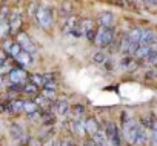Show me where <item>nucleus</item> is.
<instances>
[{
    "instance_id": "b1692460",
    "label": "nucleus",
    "mask_w": 157,
    "mask_h": 146,
    "mask_svg": "<svg viewBox=\"0 0 157 146\" xmlns=\"http://www.w3.org/2000/svg\"><path fill=\"white\" fill-rule=\"evenodd\" d=\"M36 106H40V108H43V109H48V108H49V106H48V100H46L45 97H37Z\"/></svg>"
},
{
    "instance_id": "473e14b6",
    "label": "nucleus",
    "mask_w": 157,
    "mask_h": 146,
    "mask_svg": "<svg viewBox=\"0 0 157 146\" xmlns=\"http://www.w3.org/2000/svg\"><path fill=\"white\" fill-rule=\"evenodd\" d=\"M52 146H60V143H59V141H56V143H54Z\"/></svg>"
},
{
    "instance_id": "1a4fd4ad",
    "label": "nucleus",
    "mask_w": 157,
    "mask_h": 146,
    "mask_svg": "<svg viewBox=\"0 0 157 146\" xmlns=\"http://www.w3.org/2000/svg\"><path fill=\"white\" fill-rule=\"evenodd\" d=\"M82 29H83L85 37H86L90 42H94V39H96V32H97L96 22H93V20H83V22H82Z\"/></svg>"
},
{
    "instance_id": "f3484780",
    "label": "nucleus",
    "mask_w": 157,
    "mask_h": 146,
    "mask_svg": "<svg viewBox=\"0 0 157 146\" xmlns=\"http://www.w3.org/2000/svg\"><path fill=\"white\" fill-rule=\"evenodd\" d=\"M19 63H22V65H25V66H28L29 63H31V54H28V52H25V51H20L16 57H14Z\"/></svg>"
},
{
    "instance_id": "2eb2a0df",
    "label": "nucleus",
    "mask_w": 157,
    "mask_h": 146,
    "mask_svg": "<svg viewBox=\"0 0 157 146\" xmlns=\"http://www.w3.org/2000/svg\"><path fill=\"white\" fill-rule=\"evenodd\" d=\"M93 137V146H109L108 144V140H106V137H105V132L103 131H97L94 135H91Z\"/></svg>"
},
{
    "instance_id": "20e7f679",
    "label": "nucleus",
    "mask_w": 157,
    "mask_h": 146,
    "mask_svg": "<svg viewBox=\"0 0 157 146\" xmlns=\"http://www.w3.org/2000/svg\"><path fill=\"white\" fill-rule=\"evenodd\" d=\"M123 134H125V137H126V140L131 143V144H134V138H136V131H137V123L131 118V117H128V114H123Z\"/></svg>"
},
{
    "instance_id": "f704fd0d",
    "label": "nucleus",
    "mask_w": 157,
    "mask_h": 146,
    "mask_svg": "<svg viewBox=\"0 0 157 146\" xmlns=\"http://www.w3.org/2000/svg\"><path fill=\"white\" fill-rule=\"evenodd\" d=\"M86 146H93V144H91V143H90V144H86Z\"/></svg>"
},
{
    "instance_id": "aec40b11",
    "label": "nucleus",
    "mask_w": 157,
    "mask_h": 146,
    "mask_svg": "<svg viewBox=\"0 0 157 146\" xmlns=\"http://www.w3.org/2000/svg\"><path fill=\"white\" fill-rule=\"evenodd\" d=\"M93 62H94V63H97V65L105 63V62H106V54H105V52H102V51L94 52V54H93Z\"/></svg>"
},
{
    "instance_id": "39448f33",
    "label": "nucleus",
    "mask_w": 157,
    "mask_h": 146,
    "mask_svg": "<svg viewBox=\"0 0 157 146\" xmlns=\"http://www.w3.org/2000/svg\"><path fill=\"white\" fill-rule=\"evenodd\" d=\"M140 36H142V29H139V28H134V29H131L129 34H126V52H129V54L136 52V49L139 48V43H140Z\"/></svg>"
},
{
    "instance_id": "5701e85b",
    "label": "nucleus",
    "mask_w": 157,
    "mask_h": 146,
    "mask_svg": "<svg viewBox=\"0 0 157 146\" xmlns=\"http://www.w3.org/2000/svg\"><path fill=\"white\" fill-rule=\"evenodd\" d=\"M155 60H157V49H155V46H152L151 51H149V54H148V57H146V62L149 65H154Z\"/></svg>"
},
{
    "instance_id": "a878e982",
    "label": "nucleus",
    "mask_w": 157,
    "mask_h": 146,
    "mask_svg": "<svg viewBox=\"0 0 157 146\" xmlns=\"http://www.w3.org/2000/svg\"><path fill=\"white\" fill-rule=\"evenodd\" d=\"M31 80H33L31 83H34L36 86L43 83V77H42V76H39V74H34V76H31Z\"/></svg>"
},
{
    "instance_id": "f257e3e1",
    "label": "nucleus",
    "mask_w": 157,
    "mask_h": 146,
    "mask_svg": "<svg viewBox=\"0 0 157 146\" xmlns=\"http://www.w3.org/2000/svg\"><path fill=\"white\" fill-rule=\"evenodd\" d=\"M105 137L108 140V144L111 146H120L122 144V137H120V129L114 122H108L105 125Z\"/></svg>"
},
{
    "instance_id": "393cba45",
    "label": "nucleus",
    "mask_w": 157,
    "mask_h": 146,
    "mask_svg": "<svg viewBox=\"0 0 157 146\" xmlns=\"http://www.w3.org/2000/svg\"><path fill=\"white\" fill-rule=\"evenodd\" d=\"M20 51H22V49H20V46H19L17 43H13V46H11V49H10V52H8V54H10V55H13V57H16Z\"/></svg>"
},
{
    "instance_id": "f03ea898",
    "label": "nucleus",
    "mask_w": 157,
    "mask_h": 146,
    "mask_svg": "<svg viewBox=\"0 0 157 146\" xmlns=\"http://www.w3.org/2000/svg\"><path fill=\"white\" fill-rule=\"evenodd\" d=\"M113 40H114V31H113V28H102V26L97 28L96 39H94L96 45H99V46H108V45L113 43Z\"/></svg>"
},
{
    "instance_id": "c85d7f7f",
    "label": "nucleus",
    "mask_w": 157,
    "mask_h": 146,
    "mask_svg": "<svg viewBox=\"0 0 157 146\" xmlns=\"http://www.w3.org/2000/svg\"><path fill=\"white\" fill-rule=\"evenodd\" d=\"M11 46H13V42H5V43H3V48H5V51H6V52H10Z\"/></svg>"
},
{
    "instance_id": "4468645a",
    "label": "nucleus",
    "mask_w": 157,
    "mask_h": 146,
    "mask_svg": "<svg viewBox=\"0 0 157 146\" xmlns=\"http://www.w3.org/2000/svg\"><path fill=\"white\" fill-rule=\"evenodd\" d=\"M83 129L90 134V135H94L100 128H99V122L94 118V117H90V118H86V122L83 123Z\"/></svg>"
},
{
    "instance_id": "a211bd4d",
    "label": "nucleus",
    "mask_w": 157,
    "mask_h": 146,
    "mask_svg": "<svg viewBox=\"0 0 157 146\" xmlns=\"http://www.w3.org/2000/svg\"><path fill=\"white\" fill-rule=\"evenodd\" d=\"M149 51H151V48H148V46H139V48L136 49L134 55H136L137 58H146L148 54H149Z\"/></svg>"
},
{
    "instance_id": "72a5a7b5",
    "label": "nucleus",
    "mask_w": 157,
    "mask_h": 146,
    "mask_svg": "<svg viewBox=\"0 0 157 146\" xmlns=\"http://www.w3.org/2000/svg\"><path fill=\"white\" fill-rule=\"evenodd\" d=\"M149 2H151V3H154V2H155V0H149Z\"/></svg>"
},
{
    "instance_id": "412c9836",
    "label": "nucleus",
    "mask_w": 157,
    "mask_h": 146,
    "mask_svg": "<svg viewBox=\"0 0 157 146\" xmlns=\"http://www.w3.org/2000/svg\"><path fill=\"white\" fill-rule=\"evenodd\" d=\"M23 111H26L29 115H34L37 111V106L34 102H23Z\"/></svg>"
},
{
    "instance_id": "f8f14e48",
    "label": "nucleus",
    "mask_w": 157,
    "mask_h": 146,
    "mask_svg": "<svg viewBox=\"0 0 157 146\" xmlns=\"http://www.w3.org/2000/svg\"><path fill=\"white\" fill-rule=\"evenodd\" d=\"M8 25H10V32H17L22 26V17L19 11H14L10 17H8Z\"/></svg>"
},
{
    "instance_id": "0eeeda50",
    "label": "nucleus",
    "mask_w": 157,
    "mask_h": 146,
    "mask_svg": "<svg viewBox=\"0 0 157 146\" xmlns=\"http://www.w3.org/2000/svg\"><path fill=\"white\" fill-rule=\"evenodd\" d=\"M8 80H10V85L22 86L26 80V72L23 69H11L8 72Z\"/></svg>"
},
{
    "instance_id": "dca6fc26",
    "label": "nucleus",
    "mask_w": 157,
    "mask_h": 146,
    "mask_svg": "<svg viewBox=\"0 0 157 146\" xmlns=\"http://www.w3.org/2000/svg\"><path fill=\"white\" fill-rule=\"evenodd\" d=\"M68 109H69V105H68L66 100H59L56 103V112H57V115H65L68 112Z\"/></svg>"
},
{
    "instance_id": "c756f323",
    "label": "nucleus",
    "mask_w": 157,
    "mask_h": 146,
    "mask_svg": "<svg viewBox=\"0 0 157 146\" xmlns=\"http://www.w3.org/2000/svg\"><path fill=\"white\" fill-rule=\"evenodd\" d=\"M5 60H6V55H3V52L0 51V65H2V63H3Z\"/></svg>"
},
{
    "instance_id": "6e6552de",
    "label": "nucleus",
    "mask_w": 157,
    "mask_h": 146,
    "mask_svg": "<svg viewBox=\"0 0 157 146\" xmlns=\"http://www.w3.org/2000/svg\"><path fill=\"white\" fill-rule=\"evenodd\" d=\"M17 45L20 46L22 51H25V52H28V54L34 52V45H33L31 39H29L25 32H19V34H17Z\"/></svg>"
},
{
    "instance_id": "2f4dec72",
    "label": "nucleus",
    "mask_w": 157,
    "mask_h": 146,
    "mask_svg": "<svg viewBox=\"0 0 157 146\" xmlns=\"http://www.w3.org/2000/svg\"><path fill=\"white\" fill-rule=\"evenodd\" d=\"M3 85V79H2V76H0V86Z\"/></svg>"
},
{
    "instance_id": "cd10ccee",
    "label": "nucleus",
    "mask_w": 157,
    "mask_h": 146,
    "mask_svg": "<svg viewBox=\"0 0 157 146\" xmlns=\"http://www.w3.org/2000/svg\"><path fill=\"white\" fill-rule=\"evenodd\" d=\"M71 9H72V5L69 2H65L63 6H62V13L63 14H68V13H71Z\"/></svg>"
},
{
    "instance_id": "4be33fe9",
    "label": "nucleus",
    "mask_w": 157,
    "mask_h": 146,
    "mask_svg": "<svg viewBox=\"0 0 157 146\" xmlns=\"http://www.w3.org/2000/svg\"><path fill=\"white\" fill-rule=\"evenodd\" d=\"M10 106H11L10 109H11L13 112H16V114L23 111V102H22V100H14V102H13Z\"/></svg>"
},
{
    "instance_id": "bb28decb",
    "label": "nucleus",
    "mask_w": 157,
    "mask_h": 146,
    "mask_svg": "<svg viewBox=\"0 0 157 146\" xmlns=\"http://www.w3.org/2000/svg\"><path fill=\"white\" fill-rule=\"evenodd\" d=\"M10 68H11V66H10V63H8V62L5 60V62H3L2 65H0V76H2L3 72H10V71H11Z\"/></svg>"
},
{
    "instance_id": "9b49d317",
    "label": "nucleus",
    "mask_w": 157,
    "mask_h": 146,
    "mask_svg": "<svg viewBox=\"0 0 157 146\" xmlns=\"http://www.w3.org/2000/svg\"><path fill=\"white\" fill-rule=\"evenodd\" d=\"M139 46H148V48H152V46H155V34H154V31H151V29L142 31V36H140V43H139Z\"/></svg>"
},
{
    "instance_id": "6ab92c4d",
    "label": "nucleus",
    "mask_w": 157,
    "mask_h": 146,
    "mask_svg": "<svg viewBox=\"0 0 157 146\" xmlns=\"http://www.w3.org/2000/svg\"><path fill=\"white\" fill-rule=\"evenodd\" d=\"M37 91H39V89H37V86H36L34 83H31V82L23 85V92H25V94H28V95H36V94H37Z\"/></svg>"
},
{
    "instance_id": "7c9ffc66",
    "label": "nucleus",
    "mask_w": 157,
    "mask_h": 146,
    "mask_svg": "<svg viewBox=\"0 0 157 146\" xmlns=\"http://www.w3.org/2000/svg\"><path fill=\"white\" fill-rule=\"evenodd\" d=\"M54 144V141H46V143H43L42 146H52Z\"/></svg>"
},
{
    "instance_id": "ddd939ff",
    "label": "nucleus",
    "mask_w": 157,
    "mask_h": 146,
    "mask_svg": "<svg viewBox=\"0 0 157 146\" xmlns=\"http://www.w3.org/2000/svg\"><path fill=\"white\" fill-rule=\"evenodd\" d=\"M99 25L102 28H113V23H114V16L111 13H102L97 19Z\"/></svg>"
},
{
    "instance_id": "9d476101",
    "label": "nucleus",
    "mask_w": 157,
    "mask_h": 146,
    "mask_svg": "<svg viewBox=\"0 0 157 146\" xmlns=\"http://www.w3.org/2000/svg\"><path fill=\"white\" fill-rule=\"evenodd\" d=\"M10 134H11V137H13L16 141H19V143H23V141L26 140L25 129H23L19 123H11V125H10Z\"/></svg>"
},
{
    "instance_id": "423d86ee",
    "label": "nucleus",
    "mask_w": 157,
    "mask_h": 146,
    "mask_svg": "<svg viewBox=\"0 0 157 146\" xmlns=\"http://www.w3.org/2000/svg\"><path fill=\"white\" fill-rule=\"evenodd\" d=\"M63 31H65L66 34L74 36V37H82V36H83L82 22L77 20V19H74V17H69V19L66 20V25H65Z\"/></svg>"
},
{
    "instance_id": "7ed1b4c3",
    "label": "nucleus",
    "mask_w": 157,
    "mask_h": 146,
    "mask_svg": "<svg viewBox=\"0 0 157 146\" xmlns=\"http://www.w3.org/2000/svg\"><path fill=\"white\" fill-rule=\"evenodd\" d=\"M36 19H37L39 25H40L43 29H48V28H51V25H52V14H51V9L46 8V6L37 8V11H36Z\"/></svg>"
}]
</instances>
